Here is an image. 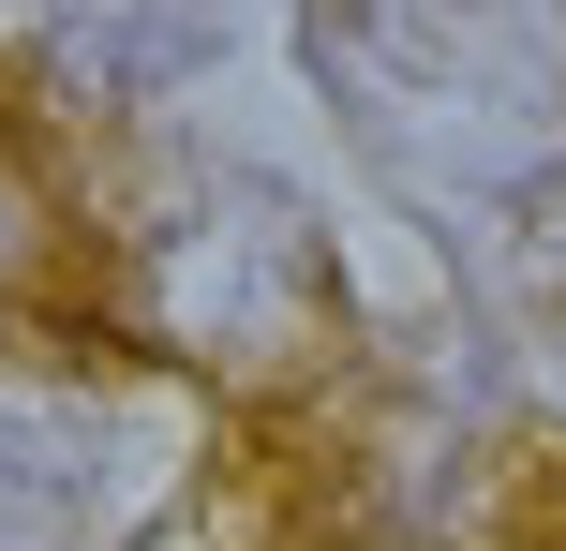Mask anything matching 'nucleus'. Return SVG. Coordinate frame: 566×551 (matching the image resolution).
Listing matches in <instances>:
<instances>
[{"label":"nucleus","instance_id":"1","mask_svg":"<svg viewBox=\"0 0 566 551\" xmlns=\"http://www.w3.org/2000/svg\"><path fill=\"white\" fill-rule=\"evenodd\" d=\"M105 284H119V328L179 373H209L224 403H313L328 328H343L328 239L298 224V194H269L239 165H165L149 209L119 224Z\"/></svg>","mask_w":566,"mask_h":551},{"label":"nucleus","instance_id":"2","mask_svg":"<svg viewBox=\"0 0 566 551\" xmlns=\"http://www.w3.org/2000/svg\"><path fill=\"white\" fill-rule=\"evenodd\" d=\"M492 551H566V463L522 447V463L492 477Z\"/></svg>","mask_w":566,"mask_h":551},{"label":"nucleus","instance_id":"3","mask_svg":"<svg viewBox=\"0 0 566 551\" xmlns=\"http://www.w3.org/2000/svg\"><path fill=\"white\" fill-rule=\"evenodd\" d=\"M522 298H537V314L566 328V165L537 179V194H522Z\"/></svg>","mask_w":566,"mask_h":551}]
</instances>
